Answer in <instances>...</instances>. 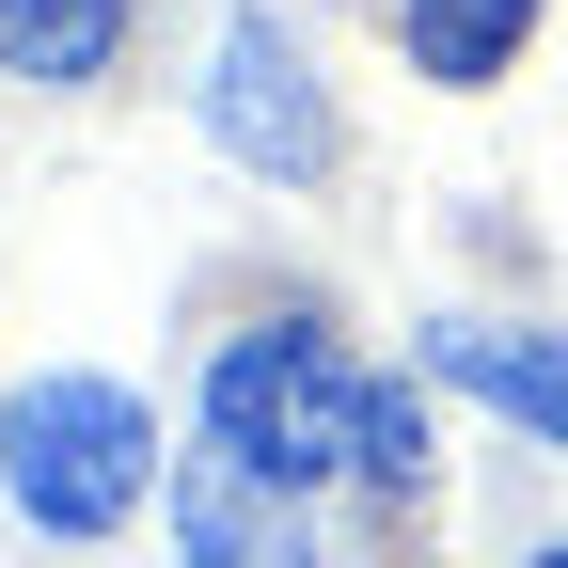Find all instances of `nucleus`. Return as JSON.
Here are the masks:
<instances>
[{
    "mask_svg": "<svg viewBox=\"0 0 568 568\" xmlns=\"http://www.w3.org/2000/svg\"><path fill=\"white\" fill-rule=\"evenodd\" d=\"M205 126L237 142L253 174H332V95H316V63L301 32H268V17H222V48H205Z\"/></svg>",
    "mask_w": 568,
    "mask_h": 568,
    "instance_id": "3",
    "label": "nucleus"
},
{
    "mask_svg": "<svg viewBox=\"0 0 568 568\" xmlns=\"http://www.w3.org/2000/svg\"><path fill=\"white\" fill-rule=\"evenodd\" d=\"M174 552H190V568H316L301 506H284L268 474H237L222 443H205V458L174 474Z\"/></svg>",
    "mask_w": 568,
    "mask_h": 568,
    "instance_id": "4",
    "label": "nucleus"
},
{
    "mask_svg": "<svg viewBox=\"0 0 568 568\" xmlns=\"http://www.w3.org/2000/svg\"><path fill=\"white\" fill-rule=\"evenodd\" d=\"M142 474H159V410H142L126 379H17V410H0V489H17V521L48 537H111L142 506Z\"/></svg>",
    "mask_w": 568,
    "mask_h": 568,
    "instance_id": "2",
    "label": "nucleus"
},
{
    "mask_svg": "<svg viewBox=\"0 0 568 568\" xmlns=\"http://www.w3.org/2000/svg\"><path fill=\"white\" fill-rule=\"evenodd\" d=\"M426 364H443L458 395H489V410H521L537 443H568V347L552 332H474L458 316V332H426Z\"/></svg>",
    "mask_w": 568,
    "mask_h": 568,
    "instance_id": "5",
    "label": "nucleus"
},
{
    "mask_svg": "<svg viewBox=\"0 0 568 568\" xmlns=\"http://www.w3.org/2000/svg\"><path fill=\"white\" fill-rule=\"evenodd\" d=\"M395 32H410L426 80H489V63L537 32V0H395Z\"/></svg>",
    "mask_w": 568,
    "mask_h": 568,
    "instance_id": "7",
    "label": "nucleus"
},
{
    "mask_svg": "<svg viewBox=\"0 0 568 568\" xmlns=\"http://www.w3.org/2000/svg\"><path fill=\"white\" fill-rule=\"evenodd\" d=\"M205 443H222L237 474H268V489H301V474H410L426 410L395 379H364L332 332L268 316V332H237L222 364H205Z\"/></svg>",
    "mask_w": 568,
    "mask_h": 568,
    "instance_id": "1",
    "label": "nucleus"
},
{
    "mask_svg": "<svg viewBox=\"0 0 568 568\" xmlns=\"http://www.w3.org/2000/svg\"><path fill=\"white\" fill-rule=\"evenodd\" d=\"M126 48V0H0V80H95V63Z\"/></svg>",
    "mask_w": 568,
    "mask_h": 568,
    "instance_id": "6",
    "label": "nucleus"
},
{
    "mask_svg": "<svg viewBox=\"0 0 568 568\" xmlns=\"http://www.w3.org/2000/svg\"><path fill=\"white\" fill-rule=\"evenodd\" d=\"M521 568H568V552H521Z\"/></svg>",
    "mask_w": 568,
    "mask_h": 568,
    "instance_id": "8",
    "label": "nucleus"
}]
</instances>
